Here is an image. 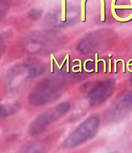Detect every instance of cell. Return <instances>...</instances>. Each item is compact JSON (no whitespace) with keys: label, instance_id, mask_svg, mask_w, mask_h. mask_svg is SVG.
<instances>
[{"label":"cell","instance_id":"cell-1","mask_svg":"<svg viewBox=\"0 0 132 153\" xmlns=\"http://www.w3.org/2000/svg\"><path fill=\"white\" fill-rule=\"evenodd\" d=\"M91 120H92V117L89 119L88 120H87L84 123H83L75 132L72 133L70 136L65 140L66 144L67 146H77V145L84 142L87 139H89L94 136L96 132H94V131H89V130L93 128H98V119L95 121L89 128V124L90 123Z\"/></svg>","mask_w":132,"mask_h":153},{"label":"cell","instance_id":"cell-2","mask_svg":"<svg viewBox=\"0 0 132 153\" xmlns=\"http://www.w3.org/2000/svg\"><path fill=\"white\" fill-rule=\"evenodd\" d=\"M98 54H96V62H95V63H96V70H95V71H96V73H98Z\"/></svg>","mask_w":132,"mask_h":153}]
</instances>
